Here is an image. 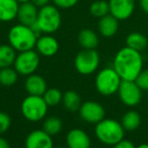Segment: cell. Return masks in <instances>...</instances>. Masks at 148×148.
Returning a JSON list of instances; mask_svg holds the SVG:
<instances>
[{
    "label": "cell",
    "mask_w": 148,
    "mask_h": 148,
    "mask_svg": "<svg viewBox=\"0 0 148 148\" xmlns=\"http://www.w3.org/2000/svg\"><path fill=\"white\" fill-rule=\"evenodd\" d=\"M113 68L122 80L135 81L143 70L142 55L129 47H123L115 56Z\"/></svg>",
    "instance_id": "cell-1"
},
{
    "label": "cell",
    "mask_w": 148,
    "mask_h": 148,
    "mask_svg": "<svg viewBox=\"0 0 148 148\" xmlns=\"http://www.w3.org/2000/svg\"><path fill=\"white\" fill-rule=\"evenodd\" d=\"M38 37V34L31 26L22 23L12 26L7 35L9 45L18 53L34 49Z\"/></svg>",
    "instance_id": "cell-2"
},
{
    "label": "cell",
    "mask_w": 148,
    "mask_h": 148,
    "mask_svg": "<svg viewBox=\"0 0 148 148\" xmlns=\"http://www.w3.org/2000/svg\"><path fill=\"white\" fill-rule=\"evenodd\" d=\"M97 138L103 144L114 146L124 139L125 129L120 122L113 119H103L94 129Z\"/></svg>",
    "instance_id": "cell-3"
},
{
    "label": "cell",
    "mask_w": 148,
    "mask_h": 148,
    "mask_svg": "<svg viewBox=\"0 0 148 148\" xmlns=\"http://www.w3.org/2000/svg\"><path fill=\"white\" fill-rule=\"evenodd\" d=\"M62 18L60 10L54 4H48L39 8L37 24L41 32L50 34L57 31L61 26Z\"/></svg>",
    "instance_id": "cell-4"
},
{
    "label": "cell",
    "mask_w": 148,
    "mask_h": 148,
    "mask_svg": "<svg viewBox=\"0 0 148 148\" xmlns=\"http://www.w3.org/2000/svg\"><path fill=\"white\" fill-rule=\"evenodd\" d=\"M47 103L43 96L28 95L22 103V113L31 122H39L46 117L48 112Z\"/></svg>",
    "instance_id": "cell-5"
},
{
    "label": "cell",
    "mask_w": 148,
    "mask_h": 148,
    "mask_svg": "<svg viewBox=\"0 0 148 148\" xmlns=\"http://www.w3.org/2000/svg\"><path fill=\"white\" fill-rule=\"evenodd\" d=\"M122 79L114 68H105L95 77V88L103 96H112L118 92Z\"/></svg>",
    "instance_id": "cell-6"
},
{
    "label": "cell",
    "mask_w": 148,
    "mask_h": 148,
    "mask_svg": "<svg viewBox=\"0 0 148 148\" xmlns=\"http://www.w3.org/2000/svg\"><path fill=\"white\" fill-rule=\"evenodd\" d=\"M75 69L80 75L88 76L97 70L99 66V55L95 49L80 51L75 57Z\"/></svg>",
    "instance_id": "cell-7"
},
{
    "label": "cell",
    "mask_w": 148,
    "mask_h": 148,
    "mask_svg": "<svg viewBox=\"0 0 148 148\" xmlns=\"http://www.w3.org/2000/svg\"><path fill=\"white\" fill-rule=\"evenodd\" d=\"M14 69L18 75L22 76H30L35 74L40 66V56L39 53L34 49L20 51L16 56L15 62L13 64Z\"/></svg>",
    "instance_id": "cell-8"
},
{
    "label": "cell",
    "mask_w": 148,
    "mask_h": 148,
    "mask_svg": "<svg viewBox=\"0 0 148 148\" xmlns=\"http://www.w3.org/2000/svg\"><path fill=\"white\" fill-rule=\"evenodd\" d=\"M118 94L123 104L128 107L137 106L142 99V90L139 88L135 81L122 80Z\"/></svg>",
    "instance_id": "cell-9"
},
{
    "label": "cell",
    "mask_w": 148,
    "mask_h": 148,
    "mask_svg": "<svg viewBox=\"0 0 148 148\" xmlns=\"http://www.w3.org/2000/svg\"><path fill=\"white\" fill-rule=\"evenodd\" d=\"M79 113L85 122L91 123V124H97L99 121L105 119L106 116L105 108L99 103L94 101H87L81 104L79 108Z\"/></svg>",
    "instance_id": "cell-10"
},
{
    "label": "cell",
    "mask_w": 148,
    "mask_h": 148,
    "mask_svg": "<svg viewBox=\"0 0 148 148\" xmlns=\"http://www.w3.org/2000/svg\"><path fill=\"white\" fill-rule=\"evenodd\" d=\"M110 13L120 20H126L135 10V0H109Z\"/></svg>",
    "instance_id": "cell-11"
},
{
    "label": "cell",
    "mask_w": 148,
    "mask_h": 148,
    "mask_svg": "<svg viewBox=\"0 0 148 148\" xmlns=\"http://www.w3.org/2000/svg\"><path fill=\"white\" fill-rule=\"evenodd\" d=\"M26 148H54L53 139L45 130H34L26 136Z\"/></svg>",
    "instance_id": "cell-12"
},
{
    "label": "cell",
    "mask_w": 148,
    "mask_h": 148,
    "mask_svg": "<svg viewBox=\"0 0 148 148\" xmlns=\"http://www.w3.org/2000/svg\"><path fill=\"white\" fill-rule=\"evenodd\" d=\"M35 47L39 55L44 57H53L59 51V42L54 36L45 34L38 37Z\"/></svg>",
    "instance_id": "cell-13"
},
{
    "label": "cell",
    "mask_w": 148,
    "mask_h": 148,
    "mask_svg": "<svg viewBox=\"0 0 148 148\" xmlns=\"http://www.w3.org/2000/svg\"><path fill=\"white\" fill-rule=\"evenodd\" d=\"M39 8L32 1L19 3V8L17 12V19L19 23L24 25L32 26L37 22Z\"/></svg>",
    "instance_id": "cell-14"
},
{
    "label": "cell",
    "mask_w": 148,
    "mask_h": 148,
    "mask_svg": "<svg viewBox=\"0 0 148 148\" xmlns=\"http://www.w3.org/2000/svg\"><path fill=\"white\" fill-rule=\"evenodd\" d=\"M67 148H90L91 142L88 134L82 129L74 128L66 136Z\"/></svg>",
    "instance_id": "cell-15"
},
{
    "label": "cell",
    "mask_w": 148,
    "mask_h": 148,
    "mask_svg": "<svg viewBox=\"0 0 148 148\" xmlns=\"http://www.w3.org/2000/svg\"><path fill=\"white\" fill-rule=\"evenodd\" d=\"M17 0H0V22H10L17 17Z\"/></svg>",
    "instance_id": "cell-16"
},
{
    "label": "cell",
    "mask_w": 148,
    "mask_h": 148,
    "mask_svg": "<svg viewBox=\"0 0 148 148\" xmlns=\"http://www.w3.org/2000/svg\"><path fill=\"white\" fill-rule=\"evenodd\" d=\"M99 32L104 37H112L117 33L119 29V20L111 13L99 18L97 24Z\"/></svg>",
    "instance_id": "cell-17"
},
{
    "label": "cell",
    "mask_w": 148,
    "mask_h": 148,
    "mask_svg": "<svg viewBox=\"0 0 148 148\" xmlns=\"http://www.w3.org/2000/svg\"><path fill=\"white\" fill-rule=\"evenodd\" d=\"M26 90L28 95L43 96L47 91V83L45 79L40 75L32 74L28 76L26 80Z\"/></svg>",
    "instance_id": "cell-18"
},
{
    "label": "cell",
    "mask_w": 148,
    "mask_h": 148,
    "mask_svg": "<svg viewBox=\"0 0 148 148\" xmlns=\"http://www.w3.org/2000/svg\"><path fill=\"white\" fill-rule=\"evenodd\" d=\"M78 42L84 49H95L99 45V36L92 29L84 28L78 33Z\"/></svg>",
    "instance_id": "cell-19"
},
{
    "label": "cell",
    "mask_w": 148,
    "mask_h": 148,
    "mask_svg": "<svg viewBox=\"0 0 148 148\" xmlns=\"http://www.w3.org/2000/svg\"><path fill=\"white\" fill-rule=\"evenodd\" d=\"M148 45V39L143 33L141 32H131L126 37V47L138 51H143Z\"/></svg>",
    "instance_id": "cell-20"
},
{
    "label": "cell",
    "mask_w": 148,
    "mask_h": 148,
    "mask_svg": "<svg viewBox=\"0 0 148 148\" xmlns=\"http://www.w3.org/2000/svg\"><path fill=\"white\" fill-rule=\"evenodd\" d=\"M16 51L10 45H0V69L13 66Z\"/></svg>",
    "instance_id": "cell-21"
},
{
    "label": "cell",
    "mask_w": 148,
    "mask_h": 148,
    "mask_svg": "<svg viewBox=\"0 0 148 148\" xmlns=\"http://www.w3.org/2000/svg\"><path fill=\"white\" fill-rule=\"evenodd\" d=\"M122 126L127 131H134L139 128L141 124V116L136 111H128L122 117Z\"/></svg>",
    "instance_id": "cell-22"
},
{
    "label": "cell",
    "mask_w": 148,
    "mask_h": 148,
    "mask_svg": "<svg viewBox=\"0 0 148 148\" xmlns=\"http://www.w3.org/2000/svg\"><path fill=\"white\" fill-rule=\"evenodd\" d=\"M63 104L65 108L70 112L79 110L81 106V98L79 94L75 91H67L63 95Z\"/></svg>",
    "instance_id": "cell-23"
},
{
    "label": "cell",
    "mask_w": 148,
    "mask_h": 148,
    "mask_svg": "<svg viewBox=\"0 0 148 148\" xmlns=\"http://www.w3.org/2000/svg\"><path fill=\"white\" fill-rule=\"evenodd\" d=\"M18 73L11 66L0 69V84L4 87H11L17 82Z\"/></svg>",
    "instance_id": "cell-24"
},
{
    "label": "cell",
    "mask_w": 148,
    "mask_h": 148,
    "mask_svg": "<svg viewBox=\"0 0 148 148\" xmlns=\"http://www.w3.org/2000/svg\"><path fill=\"white\" fill-rule=\"evenodd\" d=\"M62 126H63L62 121L59 118L55 117V116H51V117L45 119L43 123V130H45L51 136H54V135H57L61 132Z\"/></svg>",
    "instance_id": "cell-25"
},
{
    "label": "cell",
    "mask_w": 148,
    "mask_h": 148,
    "mask_svg": "<svg viewBox=\"0 0 148 148\" xmlns=\"http://www.w3.org/2000/svg\"><path fill=\"white\" fill-rule=\"evenodd\" d=\"M89 12L91 15L97 18L107 15L110 13L109 2L105 1V0H97V1L92 2L89 7Z\"/></svg>",
    "instance_id": "cell-26"
},
{
    "label": "cell",
    "mask_w": 148,
    "mask_h": 148,
    "mask_svg": "<svg viewBox=\"0 0 148 148\" xmlns=\"http://www.w3.org/2000/svg\"><path fill=\"white\" fill-rule=\"evenodd\" d=\"M43 98L48 106H57L63 100V94L61 91L56 88L47 89L45 94L43 95Z\"/></svg>",
    "instance_id": "cell-27"
},
{
    "label": "cell",
    "mask_w": 148,
    "mask_h": 148,
    "mask_svg": "<svg viewBox=\"0 0 148 148\" xmlns=\"http://www.w3.org/2000/svg\"><path fill=\"white\" fill-rule=\"evenodd\" d=\"M136 84L142 91H148V69L142 70L135 80Z\"/></svg>",
    "instance_id": "cell-28"
},
{
    "label": "cell",
    "mask_w": 148,
    "mask_h": 148,
    "mask_svg": "<svg viewBox=\"0 0 148 148\" xmlns=\"http://www.w3.org/2000/svg\"><path fill=\"white\" fill-rule=\"evenodd\" d=\"M11 126V119L8 114L0 112V135L4 134Z\"/></svg>",
    "instance_id": "cell-29"
},
{
    "label": "cell",
    "mask_w": 148,
    "mask_h": 148,
    "mask_svg": "<svg viewBox=\"0 0 148 148\" xmlns=\"http://www.w3.org/2000/svg\"><path fill=\"white\" fill-rule=\"evenodd\" d=\"M79 0H52L53 4L60 9H69L77 4Z\"/></svg>",
    "instance_id": "cell-30"
},
{
    "label": "cell",
    "mask_w": 148,
    "mask_h": 148,
    "mask_svg": "<svg viewBox=\"0 0 148 148\" xmlns=\"http://www.w3.org/2000/svg\"><path fill=\"white\" fill-rule=\"evenodd\" d=\"M114 148H136V147L133 144V142L123 139L119 143H117L116 145H114Z\"/></svg>",
    "instance_id": "cell-31"
},
{
    "label": "cell",
    "mask_w": 148,
    "mask_h": 148,
    "mask_svg": "<svg viewBox=\"0 0 148 148\" xmlns=\"http://www.w3.org/2000/svg\"><path fill=\"white\" fill-rule=\"evenodd\" d=\"M31 1H32L38 8H41V7H44V6L48 5V4H50L51 0H31Z\"/></svg>",
    "instance_id": "cell-32"
},
{
    "label": "cell",
    "mask_w": 148,
    "mask_h": 148,
    "mask_svg": "<svg viewBox=\"0 0 148 148\" xmlns=\"http://www.w3.org/2000/svg\"><path fill=\"white\" fill-rule=\"evenodd\" d=\"M139 5L141 9L148 14V0H139Z\"/></svg>",
    "instance_id": "cell-33"
},
{
    "label": "cell",
    "mask_w": 148,
    "mask_h": 148,
    "mask_svg": "<svg viewBox=\"0 0 148 148\" xmlns=\"http://www.w3.org/2000/svg\"><path fill=\"white\" fill-rule=\"evenodd\" d=\"M0 148H10L9 142L1 136H0Z\"/></svg>",
    "instance_id": "cell-34"
},
{
    "label": "cell",
    "mask_w": 148,
    "mask_h": 148,
    "mask_svg": "<svg viewBox=\"0 0 148 148\" xmlns=\"http://www.w3.org/2000/svg\"><path fill=\"white\" fill-rule=\"evenodd\" d=\"M136 148H148V144L147 143H143V144H140L138 147H136Z\"/></svg>",
    "instance_id": "cell-35"
},
{
    "label": "cell",
    "mask_w": 148,
    "mask_h": 148,
    "mask_svg": "<svg viewBox=\"0 0 148 148\" xmlns=\"http://www.w3.org/2000/svg\"><path fill=\"white\" fill-rule=\"evenodd\" d=\"M19 3H24V2H28V1H31V0H17Z\"/></svg>",
    "instance_id": "cell-36"
},
{
    "label": "cell",
    "mask_w": 148,
    "mask_h": 148,
    "mask_svg": "<svg viewBox=\"0 0 148 148\" xmlns=\"http://www.w3.org/2000/svg\"><path fill=\"white\" fill-rule=\"evenodd\" d=\"M56 148H67V147H56Z\"/></svg>",
    "instance_id": "cell-37"
},
{
    "label": "cell",
    "mask_w": 148,
    "mask_h": 148,
    "mask_svg": "<svg viewBox=\"0 0 148 148\" xmlns=\"http://www.w3.org/2000/svg\"><path fill=\"white\" fill-rule=\"evenodd\" d=\"M147 101H148V95H147Z\"/></svg>",
    "instance_id": "cell-38"
}]
</instances>
